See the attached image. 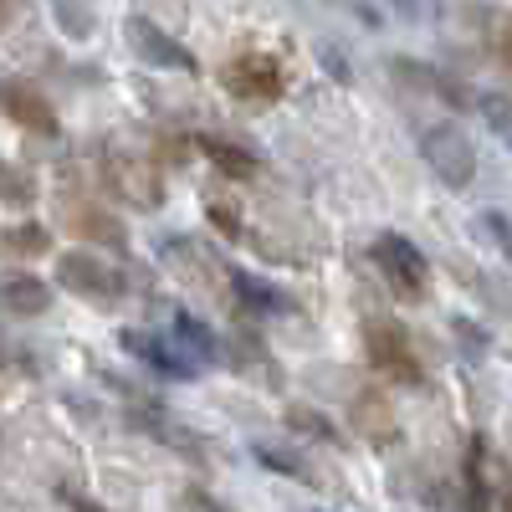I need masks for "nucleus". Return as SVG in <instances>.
<instances>
[{
    "label": "nucleus",
    "mask_w": 512,
    "mask_h": 512,
    "mask_svg": "<svg viewBox=\"0 0 512 512\" xmlns=\"http://www.w3.org/2000/svg\"><path fill=\"white\" fill-rule=\"evenodd\" d=\"M420 159L431 164V175L446 190H472V180H477V149H472V139H466L456 123H431L425 128L420 134Z\"/></svg>",
    "instance_id": "1"
},
{
    "label": "nucleus",
    "mask_w": 512,
    "mask_h": 512,
    "mask_svg": "<svg viewBox=\"0 0 512 512\" xmlns=\"http://www.w3.org/2000/svg\"><path fill=\"white\" fill-rule=\"evenodd\" d=\"M221 82H226V93H231L236 103H256V108H267V103H277V98L287 93V72H282V62L267 57V52H241V57H231V62L221 67Z\"/></svg>",
    "instance_id": "2"
},
{
    "label": "nucleus",
    "mask_w": 512,
    "mask_h": 512,
    "mask_svg": "<svg viewBox=\"0 0 512 512\" xmlns=\"http://www.w3.org/2000/svg\"><path fill=\"white\" fill-rule=\"evenodd\" d=\"M374 262L384 272V282L395 287V297H405V303H415V297H425V287H431V262H425V251L395 231H379L374 236Z\"/></svg>",
    "instance_id": "3"
},
{
    "label": "nucleus",
    "mask_w": 512,
    "mask_h": 512,
    "mask_svg": "<svg viewBox=\"0 0 512 512\" xmlns=\"http://www.w3.org/2000/svg\"><path fill=\"white\" fill-rule=\"evenodd\" d=\"M364 354H369V369L384 374V379H395V384H420L425 369L410 349V333L390 318H374L364 323Z\"/></svg>",
    "instance_id": "4"
},
{
    "label": "nucleus",
    "mask_w": 512,
    "mask_h": 512,
    "mask_svg": "<svg viewBox=\"0 0 512 512\" xmlns=\"http://www.w3.org/2000/svg\"><path fill=\"white\" fill-rule=\"evenodd\" d=\"M57 287L88 297V303H118V297L128 292L123 272L108 267L103 256H93V251H62L57 256Z\"/></svg>",
    "instance_id": "5"
},
{
    "label": "nucleus",
    "mask_w": 512,
    "mask_h": 512,
    "mask_svg": "<svg viewBox=\"0 0 512 512\" xmlns=\"http://www.w3.org/2000/svg\"><path fill=\"white\" fill-rule=\"evenodd\" d=\"M103 180L128 200V205H139V210H159V200H164V185H159V169L144 159V154H134V149H103Z\"/></svg>",
    "instance_id": "6"
},
{
    "label": "nucleus",
    "mask_w": 512,
    "mask_h": 512,
    "mask_svg": "<svg viewBox=\"0 0 512 512\" xmlns=\"http://www.w3.org/2000/svg\"><path fill=\"white\" fill-rule=\"evenodd\" d=\"M123 36H128V47L139 52V62H149V67H164V72H200V62H195V52L185 47V41H175L159 21H149V16H128L123 21Z\"/></svg>",
    "instance_id": "7"
},
{
    "label": "nucleus",
    "mask_w": 512,
    "mask_h": 512,
    "mask_svg": "<svg viewBox=\"0 0 512 512\" xmlns=\"http://www.w3.org/2000/svg\"><path fill=\"white\" fill-rule=\"evenodd\" d=\"M0 113H6L11 123H21L26 134H41V139L62 134L57 108L47 103V93H36L31 82H21V77H0Z\"/></svg>",
    "instance_id": "8"
},
{
    "label": "nucleus",
    "mask_w": 512,
    "mask_h": 512,
    "mask_svg": "<svg viewBox=\"0 0 512 512\" xmlns=\"http://www.w3.org/2000/svg\"><path fill=\"white\" fill-rule=\"evenodd\" d=\"M0 308L16 318H41L52 308V287L31 272H11V277H0Z\"/></svg>",
    "instance_id": "9"
},
{
    "label": "nucleus",
    "mask_w": 512,
    "mask_h": 512,
    "mask_svg": "<svg viewBox=\"0 0 512 512\" xmlns=\"http://www.w3.org/2000/svg\"><path fill=\"white\" fill-rule=\"evenodd\" d=\"M354 431H364V441H374V446H390V441H395V431H400L395 405L384 400L379 390L354 395Z\"/></svg>",
    "instance_id": "10"
},
{
    "label": "nucleus",
    "mask_w": 512,
    "mask_h": 512,
    "mask_svg": "<svg viewBox=\"0 0 512 512\" xmlns=\"http://www.w3.org/2000/svg\"><path fill=\"white\" fill-rule=\"evenodd\" d=\"M67 231H77L82 241L113 246V251H123V246H128V231L108 216V210H98V205H67Z\"/></svg>",
    "instance_id": "11"
},
{
    "label": "nucleus",
    "mask_w": 512,
    "mask_h": 512,
    "mask_svg": "<svg viewBox=\"0 0 512 512\" xmlns=\"http://www.w3.org/2000/svg\"><path fill=\"white\" fill-rule=\"evenodd\" d=\"M123 349L134 354V359H144V364H154V369L169 374V379H190V374H195V359H185V354H175V349L154 344L149 333H123Z\"/></svg>",
    "instance_id": "12"
},
{
    "label": "nucleus",
    "mask_w": 512,
    "mask_h": 512,
    "mask_svg": "<svg viewBox=\"0 0 512 512\" xmlns=\"http://www.w3.org/2000/svg\"><path fill=\"white\" fill-rule=\"evenodd\" d=\"M200 154L216 164L221 175H231V180H251L256 169H262L251 149H241V144H231V139H200Z\"/></svg>",
    "instance_id": "13"
},
{
    "label": "nucleus",
    "mask_w": 512,
    "mask_h": 512,
    "mask_svg": "<svg viewBox=\"0 0 512 512\" xmlns=\"http://www.w3.org/2000/svg\"><path fill=\"white\" fill-rule=\"evenodd\" d=\"M0 205H11V210H31L36 205V180L11 159H0Z\"/></svg>",
    "instance_id": "14"
},
{
    "label": "nucleus",
    "mask_w": 512,
    "mask_h": 512,
    "mask_svg": "<svg viewBox=\"0 0 512 512\" xmlns=\"http://www.w3.org/2000/svg\"><path fill=\"white\" fill-rule=\"evenodd\" d=\"M231 287H236L241 303H256V313H287V308H292V303H287V292L267 287L262 277H246V272H236V277H231Z\"/></svg>",
    "instance_id": "15"
},
{
    "label": "nucleus",
    "mask_w": 512,
    "mask_h": 512,
    "mask_svg": "<svg viewBox=\"0 0 512 512\" xmlns=\"http://www.w3.org/2000/svg\"><path fill=\"white\" fill-rule=\"evenodd\" d=\"M487 52H492V62L512 77V11H507V6L487 11Z\"/></svg>",
    "instance_id": "16"
},
{
    "label": "nucleus",
    "mask_w": 512,
    "mask_h": 512,
    "mask_svg": "<svg viewBox=\"0 0 512 512\" xmlns=\"http://www.w3.org/2000/svg\"><path fill=\"white\" fill-rule=\"evenodd\" d=\"M175 333L190 344V354H200V359H221V344H216V333H210L195 313H175Z\"/></svg>",
    "instance_id": "17"
},
{
    "label": "nucleus",
    "mask_w": 512,
    "mask_h": 512,
    "mask_svg": "<svg viewBox=\"0 0 512 512\" xmlns=\"http://www.w3.org/2000/svg\"><path fill=\"white\" fill-rule=\"evenodd\" d=\"M0 246H6V251H21V256H41V251L52 246V236H47V226L26 221V226H16V231H0Z\"/></svg>",
    "instance_id": "18"
},
{
    "label": "nucleus",
    "mask_w": 512,
    "mask_h": 512,
    "mask_svg": "<svg viewBox=\"0 0 512 512\" xmlns=\"http://www.w3.org/2000/svg\"><path fill=\"white\" fill-rule=\"evenodd\" d=\"M477 231L487 236L492 251H502V262L512 267V221L502 216V210H482V216H477Z\"/></svg>",
    "instance_id": "19"
},
{
    "label": "nucleus",
    "mask_w": 512,
    "mask_h": 512,
    "mask_svg": "<svg viewBox=\"0 0 512 512\" xmlns=\"http://www.w3.org/2000/svg\"><path fill=\"white\" fill-rule=\"evenodd\" d=\"M287 425H292V431H303V436H313V441H338L333 420L308 410V405H287Z\"/></svg>",
    "instance_id": "20"
},
{
    "label": "nucleus",
    "mask_w": 512,
    "mask_h": 512,
    "mask_svg": "<svg viewBox=\"0 0 512 512\" xmlns=\"http://www.w3.org/2000/svg\"><path fill=\"white\" fill-rule=\"evenodd\" d=\"M57 16H62V31L67 36H93V0H52Z\"/></svg>",
    "instance_id": "21"
},
{
    "label": "nucleus",
    "mask_w": 512,
    "mask_h": 512,
    "mask_svg": "<svg viewBox=\"0 0 512 512\" xmlns=\"http://www.w3.org/2000/svg\"><path fill=\"white\" fill-rule=\"evenodd\" d=\"M256 461H262V466H272L277 477H297V482L318 487V477H313V472H308V466L297 461V456H282V451H272V446H256Z\"/></svg>",
    "instance_id": "22"
},
{
    "label": "nucleus",
    "mask_w": 512,
    "mask_h": 512,
    "mask_svg": "<svg viewBox=\"0 0 512 512\" xmlns=\"http://www.w3.org/2000/svg\"><path fill=\"white\" fill-rule=\"evenodd\" d=\"M205 216H210V226H216L226 241H241V210H236V205L210 200V205H205Z\"/></svg>",
    "instance_id": "23"
},
{
    "label": "nucleus",
    "mask_w": 512,
    "mask_h": 512,
    "mask_svg": "<svg viewBox=\"0 0 512 512\" xmlns=\"http://www.w3.org/2000/svg\"><path fill=\"white\" fill-rule=\"evenodd\" d=\"M482 103H487V118H492V123H502V128L512 123V108H507V98H482Z\"/></svg>",
    "instance_id": "24"
},
{
    "label": "nucleus",
    "mask_w": 512,
    "mask_h": 512,
    "mask_svg": "<svg viewBox=\"0 0 512 512\" xmlns=\"http://www.w3.org/2000/svg\"><path fill=\"white\" fill-rule=\"evenodd\" d=\"M400 6H410V0H400Z\"/></svg>",
    "instance_id": "25"
}]
</instances>
